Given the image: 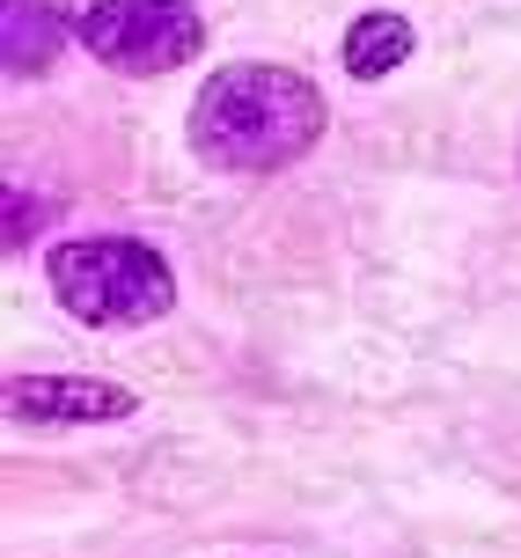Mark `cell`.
<instances>
[{
    "label": "cell",
    "instance_id": "1",
    "mask_svg": "<svg viewBox=\"0 0 521 558\" xmlns=\"http://www.w3.org/2000/svg\"><path fill=\"white\" fill-rule=\"evenodd\" d=\"M324 125H330V111L308 74L272 66V59H235V66L206 74V88H198L192 155L206 169H228V177L287 169L324 140Z\"/></svg>",
    "mask_w": 521,
    "mask_h": 558
},
{
    "label": "cell",
    "instance_id": "6",
    "mask_svg": "<svg viewBox=\"0 0 521 558\" xmlns=\"http://www.w3.org/2000/svg\"><path fill=\"white\" fill-rule=\"evenodd\" d=\"M59 45H66V23H59L45 0H8V66L15 74H37Z\"/></svg>",
    "mask_w": 521,
    "mask_h": 558
},
{
    "label": "cell",
    "instance_id": "3",
    "mask_svg": "<svg viewBox=\"0 0 521 558\" xmlns=\"http://www.w3.org/2000/svg\"><path fill=\"white\" fill-rule=\"evenodd\" d=\"M74 37L110 74H169L198 52L206 23H198L192 0H96L74 23Z\"/></svg>",
    "mask_w": 521,
    "mask_h": 558
},
{
    "label": "cell",
    "instance_id": "2",
    "mask_svg": "<svg viewBox=\"0 0 521 558\" xmlns=\"http://www.w3.org/2000/svg\"><path fill=\"white\" fill-rule=\"evenodd\" d=\"M52 294L59 308H74L96 331H133L155 324L177 302V272L155 243L133 235H82V243H59L52 251Z\"/></svg>",
    "mask_w": 521,
    "mask_h": 558
},
{
    "label": "cell",
    "instance_id": "4",
    "mask_svg": "<svg viewBox=\"0 0 521 558\" xmlns=\"http://www.w3.org/2000/svg\"><path fill=\"white\" fill-rule=\"evenodd\" d=\"M140 397L125 383H96V375H8V418L29 426H104V418H133Z\"/></svg>",
    "mask_w": 521,
    "mask_h": 558
},
{
    "label": "cell",
    "instance_id": "5",
    "mask_svg": "<svg viewBox=\"0 0 521 558\" xmlns=\"http://www.w3.org/2000/svg\"><path fill=\"white\" fill-rule=\"evenodd\" d=\"M419 29L404 23V15H360L353 29H346V74L353 82H375V74H397L404 59H412Z\"/></svg>",
    "mask_w": 521,
    "mask_h": 558
}]
</instances>
